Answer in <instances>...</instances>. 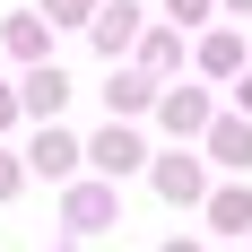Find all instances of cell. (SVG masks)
Wrapping results in <instances>:
<instances>
[{"label": "cell", "mask_w": 252, "mask_h": 252, "mask_svg": "<svg viewBox=\"0 0 252 252\" xmlns=\"http://www.w3.org/2000/svg\"><path fill=\"white\" fill-rule=\"evenodd\" d=\"M235 122H252V70L235 78Z\"/></svg>", "instance_id": "cell-17"}, {"label": "cell", "mask_w": 252, "mask_h": 252, "mask_svg": "<svg viewBox=\"0 0 252 252\" xmlns=\"http://www.w3.org/2000/svg\"><path fill=\"white\" fill-rule=\"evenodd\" d=\"M104 104H113V122L148 113V78H139V70H113V78H104Z\"/></svg>", "instance_id": "cell-11"}, {"label": "cell", "mask_w": 252, "mask_h": 252, "mask_svg": "<svg viewBox=\"0 0 252 252\" xmlns=\"http://www.w3.org/2000/svg\"><path fill=\"white\" fill-rule=\"evenodd\" d=\"M35 18H61V26H87V18H96V0H35Z\"/></svg>", "instance_id": "cell-14"}, {"label": "cell", "mask_w": 252, "mask_h": 252, "mask_svg": "<svg viewBox=\"0 0 252 252\" xmlns=\"http://www.w3.org/2000/svg\"><path fill=\"white\" fill-rule=\"evenodd\" d=\"M200 70L209 78H244V35H200Z\"/></svg>", "instance_id": "cell-12"}, {"label": "cell", "mask_w": 252, "mask_h": 252, "mask_svg": "<svg viewBox=\"0 0 252 252\" xmlns=\"http://www.w3.org/2000/svg\"><path fill=\"white\" fill-rule=\"evenodd\" d=\"M78 165H96V183H122V174L148 165V148H139V130H130V122H104L96 139H78Z\"/></svg>", "instance_id": "cell-1"}, {"label": "cell", "mask_w": 252, "mask_h": 252, "mask_svg": "<svg viewBox=\"0 0 252 252\" xmlns=\"http://www.w3.org/2000/svg\"><path fill=\"white\" fill-rule=\"evenodd\" d=\"M148 174H157V200H174V209H200V200H209V165H200L191 148H165Z\"/></svg>", "instance_id": "cell-3"}, {"label": "cell", "mask_w": 252, "mask_h": 252, "mask_svg": "<svg viewBox=\"0 0 252 252\" xmlns=\"http://www.w3.org/2000/svg\"><path fill=\"white\" fill-rule=\"evenodd\" d=\"M18 183H26V165H18V157H0V200H18Z\"/></svg>", "instance_id": "cell-16"}, {"label": "cell", "mask_w": 252, "mask_h": 252, "mask_svg": "<svg viewBox=\"0 0 252 252\" xmlns=\"http://www.w3.org/2000/svg\"><path fill=\"white\" fill-rule=\"evenodd\" d=\"M226 9H252V0H226Z\"/></svg>", "instance_id": "cell-20"}, {"label": "cell", "mask_w": 252, "mask_h": 252, "mask_svg": "<svg viewBox=\"0 0 252 252\" xmlns=\"http://www.w3.org/2000/svg\"><path fill=\"white\" fill-rule=\"evenodd\" d=\"M26 174H52V183H70V174H78V139H70L61 122H44V130H35V148H26Z\"/></svg>", "instance_id": "cell-7"}, {"label": "cell", "mask_w": 252, "mask_h": 252, "mask_svg": "<svg viewBox=\"0 0 252 252\" xmlns=\"http://www.w3.org/2000/svg\"><path fill=\"white\" fill-rule=\"evenodd\" d=\"M157 122L174 130V139H200V130L218 122V96H209L200 78H183V87H165V96H157Z\"/></svg>", "instance_id": "cell-2"}, {"label": "cell", "mask_w": 252, "mask_h": 252, "mask_svg": "<svg viewBox=\"0 0 252 252\" xmlns=\"http://www.w3.org/2000/svg\"><path fill=\"white\" fill-rule=\"evenodd\" d=\"M139 26H148V18H139V0H96V18H87V44H96L104 61H122V52L139 44Z\"/></svg>", "instance_id": "cell-4"}, {"label": "cell", "mask_w": 252, "mask_h": 252, "mask_svg": "<svg viewBox=\"0 0 252 252\" xmlns=\"http://www.w3.org/2000/svg\"><path fill=\"white\" fill-rule=\"evenodd\" d=\"M130 70L148 78V87H157V78H174V70H183V35H174V26H139V44H130Z\"/></svg>", "instance_id": "cell-6"}, {"label": "cell", "mask_w": 252, "mask_h": 252, "mask_svg": "<svg viewBox=\"0 0 252 252\" xmlns=\"http://www.w3.org/2000/svg\"><path fill=\"white\" fill-rule=\"evenodd\" d=\"M61 218H70L78 235H96V226H113V218H122V191H113V183H70Z\"/></svg>", "instance_id": "cell-5"}, {"label": "cell", "mask_w": 252, "mask_h": 252, "mask_svg": "<svg viewBox=\"0 0 252 252\" xmlns=\"http://www.w3.org/2000/svg\"><path fill=\"white\" fill-rule=\"evenodd\" d=\"M165 9H174V26H200L209 9H218V0H165Z\"/></svg>", "instance_id": "cell-15"}, {"label": "cell", "mask_w": 252, "mask_h": 252, "mask_svg": "<svg viewBox=\"0 0 252 252\" xmlns=\"http://www.w3.org/2000/svg\"><path fill=\"white\" fill-rule=\"evenodd\" d=\"M61 104H70V78L52 70V61H44V70H26V87H18V113H44V122H52Z\"/></svg>", "instance_id": "cell-8"}, {"label": "cell", "mask_w": 252, "mask_h": 252, "mask_svg": "<svg viewBox=\"0 0 252 252\" xmlns=\"http://www.w3.org/2000/svg\"><path fill=\"white\" fill-rule=\"evenodd\" d=\"M0 122H18V96H9V87H0Z\"/></svg>", "instance_id": "cell-18"}, {"label": "cell", "mask_w": 252, "mask_h": 252, "mask_svg": "<svg viewBox=\"0 0 252 252\" xmlns=\"http://www.w3.org/2000/svg\"><path fill=\"white\" fill-rule=\"evenodd\" d=\"M209 148L226 157V165H252V122H235V113H226V122H209Z\"/></svg>", "instance_id": "cell-13"}, {"label": "cell", "mask_w": 252, "mask_h": 252, "mask_svg": "<svg viewBox=\"0 0 252 252\" xmlns=\"http://www.w3.org/2000/svg\"><path fill=\"white\" fill-rule=\"evenodd\" d=\"M165 252H200V244H191V235H183V244H165Z\"/></svg>", "instance_id": "cell-19"}, {"label": "cell", "mask_w": 252, "mask_h": 252, "mask_svg": "<svg viewBox=\"0 0 252 252\" xmlns=\"http://www.w3.org/2000/svg\"><path fill=\"white\" fill-rule=\"evenodd\" d=\"M0 52H18V61H35V70H44V52H52V35H44V18H35V9H18V18L0 26Z\"/></svg>", "instance_id": "cell-9"}, {"label": "cell", "mask_w": 252, "mask_h": 252, "mask_svg": "<svg viewBox=\"0 0 252 252\" xmlns=\"http://www.w3.org/2000/svg\"><path fill=\"white\" fill-rule=\"evenodd\" d=\"M209 226H218V235H244V226H252V191H244V183L209 191Z\"/></svg>", "instance_id": "cell-10"}]
</instances>
